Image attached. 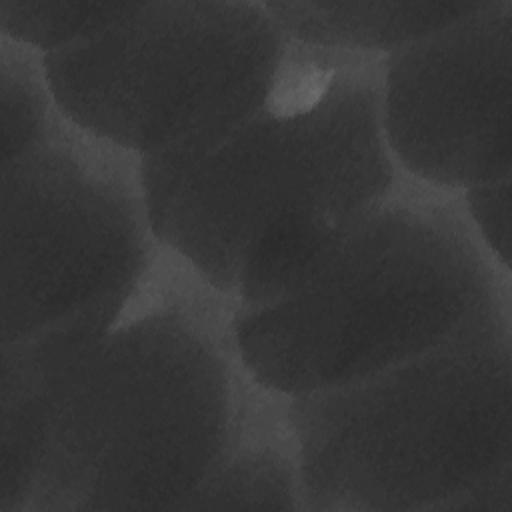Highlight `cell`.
<instances>
[{
  "label": "cell",
  "instance_id": "6da1fadb",
  "mask_svg": "<svg viewBox=\"0 0 512 512\" xmlns=\"http://www.w3.org/2000/svg\"><path fill=\"white\" fill-rule=\"evenodd\" d=\"M380 64L290 44L264 102L222 142L138 160L158 246L236 308L294 286L402 180Z\"/></svg>",
  "mask_w": 512,
  "mask_h": 512
},
{
  "label": "cell",
  "instance_id": "7a4b0ae2",
  "mask_svg": "<svg viewBox=\"0 0 512 512\" xmlns=\"http://www.w3.org/2000/svg\"><path fill=\"white\" fill-rule=\"evenodd\" d=\"M234 308L160 248L72 360L40 372L2 360L0 382L46 406L26 512L178 510L258 390L234 346Z\"/></svg>",
  "mask_w": 512,
  "mask_h": 512
},
{
  "label": "cell",
  "instance_id": "3957f363",
  "mask_svg": "<svg viewBox=\"0 0 512 512\" xmlns=\"http://www.w3.org/2000/svg\"><path fill=\"white\" fill-rule=\"evenodd\" d=\"M504 304L510 272L460 196L402 178L294 286L234 308L232 338L248 378L292 400L420 356Z\"/></svg>",
  "mask_w": 512,
  "mask_h": 512
},
{
  "label": "cell",
  "instance_id": "277c9868",
  "mask_svg": "<svg viewBox=\"0 0 512 512\" xmlns=\"http://www.w3.org/2000/svg\"><path fill=\"white\" fill-rule=\"evenodd\" d=\"M284 418L306 512H444L512 464V304Z\"/></svg>",
  "mask_w": 512,
  "mask_h": 512
},
{
  "label": "cell",
  "instance_id": "5b68a950",
  "mask_svg": "<svg viewBox=\"0 0 512 512\" xmlns=\"http://www.w3.org/2000/svg\"><path fill=\"white\" fill-rule=\"evenodd\" d=\"M288 46L264 2H136L42 64L58 114L78 132L136 160L186 158L264 102Z\"/></svg>",
  "mask_w": 512,
  "mask_h": 512
},
{
  "label": "cell",
  "instance_id": "8992f818",
  "mask_svg": "<svg viewBox=\"0 0 512 512\" xmlns=\"http://www.w3.org/2000/svg\"><path fill=\"white\" fill-rule=\"evenodd\" d=\"M0 178L2 344L126 292L160 252L138 160L62 116Z\"/></svg>",
  "mask_w": 512,
  "mask_h": 512
},
{
  "label": "cell",
  "instance_id": "52a82bcc",
  "mask_svg": "<svg viewBox=\"0 0 512 512\" xmlns=\"http://www.w3.org/2000/svg\"><path fill=\"white\" fill-rule=\"evenodd\" d=\"M512 0L386 56L380 122L400 176L442 194L512 176Z\"/></svg>",
  "mask_w": 512,
  "mask_h": 512
},
{
  "label": "cell",
  "instance_id": "ba28073f",
  "mask_svg": "<svg viewBox=\"0 0 512 512\" xmlns=\"http://www.w3.org/2000/svg\"><path fill=\"white\" fill-rule=\"evenodd\" d=\"M482 0H368L264 2L290 44L368 56H386L460 20Z\"/></svg>",
  "mask_w": 512,
  "mask_h": 512
},
{
  "label": "cell",
  "instance_id": "9c48e42d",
  "mask_svg": "<svg viewBox=\"0 0 512 512\" xmlns=\"http://www.w3.org/2000/svg\"><path fill=\"white\" fill-rule=\"evenodd\" d=\"M178 510H304L282 398L256 390L222 460Z\"/></svg>",
  "mask_w": 512,
  "mask_h": 512
},
{
  "label": "cell",
  "instance_id": "30bf717a",
  "mask_svg": "<svg viewBox=\"0 0 512 512\" xmlns=\"http://www.w3.org/2000/svg\"><path fill=\"white\" fill-rule=\"evenodd\" d=\"M134 4L0 0V36L46 56L100 34L122 20Z\"/></svg>",
  "mask_w": 512,
  "mask_h": 512
},
{
  "label": "cell",
  "instance_id": "8fae6325",
  "mask_svg": "<svg viewBox=\"0 0 512 512\" xmlns=\"http://www.w3.org/2000/svg\"><path fill=\"white\" fill-rule=\"evenodd\" d=\"M0 56L2 164L42 140L60 120V114L54 106L40 54L2 38Z\"/></svg>",
  "mask_w": 512,
  "mask_h": 512
},
{
  "label": "cell",
  "instance_id": "7c38bea8",
  "mask_svg": "<svg viewBox=\"0 0 512 512\" xmlns=\"http://www.w3.org/2000/svg\"><path fill=\"white\" fill-rule=\"evenodd\" d=\"M510 178L486 182L460 194L476 240L504 272H510Z\"/></svg>",
  "mask_w": 512,
  "mask_h": 512
},
{
  "label": "cell",
  "instance_id": "4fadbf2b",
  "mask_svg": "<svg viewBox=\"0 0 512 512\" xmlns=\"http://www.w3.org/2000/svg\"><path fill=\"white\" fill-rule=\"evenodd\" d=\"M448 510L512 512V464H506L498 472L462 492L446 506L444 512Z\"/></svg>",
  "mask_w": 512,
  "mask_h": 512
}]
</instances>
